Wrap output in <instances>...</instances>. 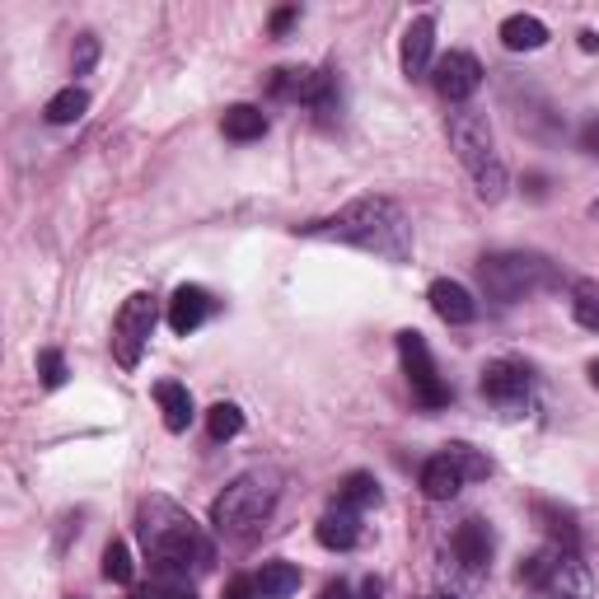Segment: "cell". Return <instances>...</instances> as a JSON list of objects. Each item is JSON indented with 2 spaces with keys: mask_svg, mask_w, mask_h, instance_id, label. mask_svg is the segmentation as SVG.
<instances>
[{
  "mask_svg": "<svg viewBox=\"0 0 599 599\" xmlns=\"http://www.w3.org/2000/svg\"><path fill=\"white\" fill-rule=\"evenodd\" d=\"M140 529V548L155 566V580H169V586H187L193 576H207L216 562L211 539L201 534V525L187 515L179 501L169 497H146L136 515Z\"/></svg>",
  "mask_w": 599,
  "mask_h": 599,
  "instance_id": "1",
  "label": "cell"
},
{
  "mask_svg": "<svg viewBox=\"0 0 599 599\" xmlns=\"http://www.w3.org/2000/svg\"><path fill=\"white\" fill-rule=\"evenodd\" d=\"M314 240H333V244H352L360 254H375L384 262H407L413 258V225L407 216L393 207L389 197H356L352 207H342L338 216L300 225Z\"/></svg>",
  "mask_w": 599,
  "mask_h": 599,
  "instance_id": "2",
  "label": "cell"
},
{
  "mask_svg": "<svg viewBox=\"0 0 599 599\" xmlns=\"http://www.w3.org/2000/svg\"><path fill=\"white\" fill-rule=\"evenodd\" d=\"M281 501V473L277 468H248L240 473L225 492L216 497L211 506V525L220 534H234V539H244V534H254L267 515L277 511Z\"/></svg>",
  "mask_w": 599,
  "mask_h": 599,
  "instance_id": "3",
  "label": "cell"
},
{
  "mask_svg": "<svg viewBox=\"0 0 599 599\" xmlns=\"http://www.w3.org/2000/svg\"><path fill=\"white\" fill-rule=\"evenodd\" d=\"M450 146L460 155V164L473 173L478 183V197L482 201H501L506 197V164L497 160V146H492V122L478 108H454L450 113Z\"/></svg>",
  "mask_w": 599,
  "mask_h": 599,
  "instance_id": "4",
  "label": "cell"
},
{
  "mask_svg": "<svg viewBox=\"0 0 599 599\" xmlns=\"http://www.w3.org/2000/svg\"><path fill=\"white\" fill-rule=\"evenodd\" d=\"M478 281L482 291L501 300V305H515V300H525L534 291L553 286V262L539 258V254H487L478 262Z\"/></svg>",
  "mask_w": 599,
  "mask_h": 599,
  "instance_id": "5",
  "label": "cell"
},
{
  "mask_svg": "<svg viewBox=\"0 0 599 599\" xmlns=\"http://www.w3.org/2000/svg\"><path fill=\"white\" fill-rule=\"evenodd\" d=\"M155 319H160V309H155L150 291L127 295V305L118 309V319H113V356H118L122 370L140 366V356H146V346L155 338Z\"/></svg>",
  "mask_w": 599,
  "mask_h": 599,
  "instance_id": "6",
  "label": "cell"
},
{
  "mask_svg": "<svg viewBox=\"0 0 599 599\" xmlns=\"http://www.w3.org/2000/svg\"><path fill=\"white\" fill-rule=\"evenodd\" d=\"M399 356H403V370H407V384H413V399L421 407H450V384L436 375V360H431V346L421 333H413V328H403L399 333Z\"/></svg>",
  "mask_w": 599,
  "mask_h": 599,
  "instance_id": "7",
  "label": "cell"
},
{
  "mask_svg": "<svg viewBox=\"0 0 599 599\" xmlns=\"http://www.w3.org/2000/svg\"><path fill=\"white\" fill-rule=\"evenodd\" d=\"M482 399L497 407L501 417H525L529 407V370L519 360H492L482 370Z\"/></svg>",
  "mask_w": 599,
  "mask_h": 599,
  "instance_id": "8",
  "label": "cell"
},
{
  "mask_svg": "<svg viewBox=\"0 0 599 599\" xmlns=\"http://www.w3.org/2000/svg\"><path fill=\"white\" fill-rule=\"evenodd\" d=\"M595 595V580H590V566L580 562L576 553H558V562L529 586V599H590Z\"/></svg>",
  "mask_w": 599,
  "mask_h": 599,
  "instance_id": "9",
  "label": "cell"
},
{
  "mask_svg": "<svg viewBox=\"0 0 599 599\" xmlns=\"http://www.w3.org/2000/svg\"><path fill=\"white\" fill-rule=\"evenodd\" d=\"M431 85L440 99H450V103H460L473 99L482 85V66H478V57H468V52H450V57H440L436 66H431Z\"/></svg>",
  "mask_w": 599,
  "mask_h": 599,
  "instance_id": "10",
  "label": "cell"
},
{
  "mask_svg": "<svg viewBox=\"0 0 599 599\" xmlns=\"http://www.w3.org/2000/svg\"><path fill=\"white\" fill-rule=\"evenodd\" d=\"M450 553H454V562H460L464 572H487V562H492V553H497L492 525L478 519V515H468L464 525L450 534Z\"/></svg>",
  "mask_w": 599,
  "mask_h": 599,
  "instance_id": "11",
  "label": "cell"
},
{
  "mask_svg": "<svg viewBox=\"0 0 599 599\" xmlns=\"http://www.w3.org/2000/svg\"><path fill=\"white\" fill-rule=\"evenodd\" d=\"M431 47H436V20L431 14H417V20L403 28V75L407 81L431 75Z\"/></svg>",
  "mask_w": 599,
  "mask_h": 599,
  "instance_id": "12",
  "label": "cell"
},
{
  "mask_svg": "<svg viewBox=\"0 0 599 599\" xmlns=\"http://www.w3.org/2000/svg\"><path fill=\"white\" fill-rule=\"evenodd\" d=\"M216 314V300L201 291V286H179L173 291V300H169V328L179 338H187V333H197L201 323H207Z\"/></svg>",
  "mask_w": 599,
  "mask_h": 599,
  "instance_id": "13",
  "label": "cell"
},
{
  "mask_svg": "<svg viewBox=\"0 0 599 599\" xmlns=\"http://www.w3.org/2000/svg\"><path fill=\"white\" fill-rule=\"evenodd\" d=\"M427 300H431V309L440 314L445 323H473L478 319V300H473L460 281H450V277H440V281H431V291H427Z\"/></svg>",
  "mask_w": 599,
  "mask_h": 599,
  "instance_id": "14",
  "label": "cell"
},
{
  "mask_svg": "<svg viewBox=\"0 0 599 599\" xmlns=\"http://www.w3.org/2000/svg\"><path fill=\"white\" fill-rule=\"evenodd\" d=\"M319 543L323 548H333V553H352V548L360 543V511L352 506H333V511H323L319 519Z\"/></svg>",
  "mask_w": 599,
  "mask_h": 599,
  "instance_id": "15",
  "label": "cell"
},
{
  "mask_svg": "<svg viewBox=\"0 0 599 599\" xmlns=\"http://www.w3.org/2000/svg\"><path fill=\"white\" fill-rule=\"evenodd\" d=\"M155 403H160L164 427H169L173 436L193 427L197 407H193V393H187V384H179V380H160V384H155Z\"/></svg>",
  "mask_w": 599,
  "mask_h": 599,
  "instance_id": "16",
  "label": "cell"
},
{
  "mask_svg": "<svg viewBox=\"0 0 599 599\" xmlns=\"http://www.w3.org/2000/svg\"><path fill=\"white\" fill-rule=\"evenodd\" d=\"M460 487H464V473L454 468V460L445 450L436 454V460L421 464V492H427L431 501H450V497H460Z\"/></svg>",
  "mask_w": 599,
  "mask_h": 599,
  "instance_id": "17",
  "label": "cell"
},
{
  "mask_svg": "<svg viewBox=\"0 0 599 599\" xmlns=\"http://www.w3.org/2000/svg\"><path fill=\"white\" fill-rule=\"evenodd\" d=\"M501 42H506L511 52H539L548 42V24L534 20V14H511V20L501 24Z\"/></svg>",
  "mask_w": 599,
  "mask_h": 599,
  "instance_id": "18",
  "label": "cell"
},
{
  "mask_svg": "<svg viewBox=\"0 0 599 599\" xmlns=\"http://www.w3.org/2000/svg\"><path fill=\"white\" fill-rule=\"evenodd\" d=\"M262 599H291L300 590V566L295 562H262V572L254 576Z\"/></svg>",
  "mask_w": 599,
  "mask_h": 599,
  "instance_id": "19",
  "label": "cell"
},
{
  "mask_svg": "<svg viewBox=\"0 0 599 599\" xmlns=\"http://www.w3.org/2000/svg\"><path fill=\"white\" fill-rule=\"evenodd\" d=\"M220 127H225L230 140H258L267 132V113H262V108H254V103H234V108H225Z\"/></svg>",
  "mask_w": 599,
  "mask_h": 599,
  "instance_id": "20",
  "label": "cell"
},
{
  "mask_svg": "<svg viewBox=\"0 0 599 599\" xmlns=\"http://www.w3.org/2000/svg\"><path fill=\"white\" fill-rule=\"evenodd\" d=\"M338 506H352V511L380 506V482H375L370 473H346L338 482Z\"/></svg>",
  "mask_w": 599,
  "mask_h": 599,
  "instance_id": "21",
  "label": "cell"
},
{
  "mask_svg": "<svg viewBox=\"0 0 599 599\" xmlns=\"http://www.w3.org/2000/svg\"><path fill=\"white\" fill-rule=\"evenodd\" d=\"M85 108H89V94L81 85H66L61 94H52L42 108V118L47 122H57V127H66V122H81L85 118Z\"/></svg>",
  "mask_w": 599,
  "mask_h": 599,
  "instance_id": "22",
  "label": "cell"
},
{
  "mask_svg": "<svg viewBox=\"0 0 599 599\" xmlns=\"http://www.w3.org/2000/svg\"><path fill=\"white\" fill-rule=\"evenodd\" d=\"M539 519H543V529H548V539H553L558 548H566V553H576V543H580V534H576V519L572 511H558V506H548V501H539Z\"/></svg>",
  "mask_w": 599,
  "mask_h": 599,
  "instance_id": "23",
  "label": "cell"
},
{
  "mask_svg": "<svg viewBox=\"0 0 599 599\" xmlns=\"http://www.w3.org/2000/svg\"><path fill=\"white\" fill-rule=\"evenodd\" d=\"M572 314H576L580 328L599 333V286H595V281H576V286H572Z\"/></svg>",
  "mask_w": 599,
  "mask_h": 599,
  "instance_id": "24",
  "label": "cell"
},
{
  "mask_svg": "<svg viewBox=\"0 0 599 599\" xmlns=\"http://www.w3.org/2000/svg\"><path fill=\"white\" fill-rule=\"evenodd\" d=\"M103 576L113 580V586H132V576H136V562H132V548L113 539L103 548Z\"/></svg>",
  "mask_w": 599,
  "mask_h": 599,
  "instance_id": "25",
  "label": "cell"
},
{
  "mask_svg": "<svg viewBox=\"0 0 599 599\" xmlns=\"http://www.w3.org/2000/svg\"><path fill=\"white\" fill-rule=\"evenodd\" d=\"M445 454L454 460V468L464 473V482H478V478H487V473H492V460H487V454H478L473 445H464V440L445 445Z\"/></svg>",
  "mask_w": 599,
  "mask_h": 599,
  "instance_id": "26",
  "label": "cell"
},
{
  "mask_svg": "<svg viewBox=\"0 0 599 599\" xmlns=\"http://www.w3.org/2000/svg\"><path fill=\"white\" fill-rule=\"evenodd\" d=\"M207 431H211V440H234V436H240L244 431L240 403H216L207 413Z\"/></svg>",
  "mask_w": 599,
  "mask_h": 599,
  "instance_id": "27",
  "label": "cell"
},
{
  "mask_svg": "<svg viewBox=\"0 0 599 599\" xmlns=\"http://www.w3.org/2000/svg\"><path fill=\"white\" fill-rule=\"evenodd\" d=\"M38 375H42V384L47 389H61V384H66V356H61V352H42L38 356Z\"/></svg>",
  "mask_w": 599,
  "mask_h": 599,
  "instance_id": "28",
  "label": "cell"
},
{
  "mask_svg": "<svg viewBox=\"0 0 599 599\" xmlns=\"http://www.w3.org/2000/svg\"><path fill=\"white\" fill-rule=\"evenodd\" d=\"M94 61H99V38L81 34V47H75V75H89Z\"/></svg>",
  "mask_w": 599,
  "mask_h": 599,
  "instance_id": "29",
  "label": "cell"
},
{
  "mask_svg": "<svg viewBox=\"0 0 599 599\" xmlns=\"http://www.w3.org/2000/svg\"><path fill=\"white\" fill-rule=\"evenodd\" d=\"M132 599H193V586H169V580H150V590H140Z\"/></svg>",
  "mask_w": 599,
  "mask_h": 599,
  "instance_id": "30",
  "label": "cell"
},
{
  "mask_svg": "<svg viewBox=\"0 0 599 599\" xmlns=\"http://www.w3.org/2000/svg\"><path fill=\"white\" fill-rule=\"evenodd\" d=\"M225 599H262V590H258V580H248V576H240V580H230V590H225Z\"/></svg>",
  "mask_w": 599,
  "mask_h": 599,
  "instance_id": "31",
  "label": "cell"
},
{
  "mask_svg": "<svg viewBox=\"0 0 599 599\" xmlns=\"http://www.w3.org/2000/svg\"><path fill=\"white\" fill-rule=\"evenodd\" d=\"M580 150H586V155H595V160H599V118H590L586 122V127H580Z\"/></svg>",
  "mask_w": 599,
  "mask_h": 599,
  "instance_id": "32",
  "label": "cell"
},
{
  "mask_svg": "<svg viewBox=\"0 0 599 599\" xmlns=\"http://www.w3.org/2000/svg\"><path fill=\"white\" fill-rule=\"evenodd\" d=\"M295 14H300L295 5H286V10H277V14H272V34H277V38H281V34H286V28L295 24Z\"/></svg>",
  "mask_w": 599,
  "mask_h": 599,
  "instance_id": "33",
  "label": "cell"
},
{
  "mask_svg": "<svg viewBox=\"0 0 599 599\" xmlns=\"http://www.w3.org/2000/svg\"><path fill=\"white\" fill-rule=\"evenodd\" d=\"M319 599H356V595H352V586H346V580H328V586L319 590Z\"/></svg>",
  "mask_w": 599,
  "mask_h": 599,
  "instance_id": "34",
  "label": "cell"
},
{
  "mask_svg": "<svg viewBox=\"0 0 599 599\" xmlns=\"http://www.w3.org/2000/svg\"><path fill=\"white\" fill-rule=\"evenodd\" d=\"M356 599H384V580H375V576H370L366 586H360V595H356Z\"/></svg>",
  "mask_w": 599,
  "mask_h": 599,
  "instance_id": "35",
  "label": "cell"
},
{
  "mask_svg": "<svg viewBox=\"0 0 599 599\" xmlns=\"http://www.w3.org/2000/svg\"><path fill=\"white\" fill-rule=\"evenodd\" d=\"M580 52H599V34H595V28H580Z\"/></svg>",
  "mask_w": 599,
  "mask_h": 599,
  "instance_id": "36",
  "label": "cell"
},
{
  "mask_svg": "<svg viewBox=\"0 0 599 599\" xmlns=\"http://www.w3.org/2000/svg\"><path fill=\"white\" fill-rule=\"evenodd\" d=\"M586 375H590V384L599 389V360H590V370H586Z\"/></svg>",
  "mask_w": 599,
  "mask_h": 599,
  "instance_id": "37",
  "label": "cell"
},
{
  "mask_svg": "<svg viewBox=\"0 0 599 599\" xmlns=\"http://www.w3.org/2000/svg\"><path fill=\"white\" fill-rule=\"evenodd\" d=\"M590 216H595V220H599V201H595V207H590Z\"/></svg>",
  "mask_w": 599,
  "mask_h": 599,
  "instance_id": "38",
  "label": "cell"
},
{
  "mask_svg": "<svg viewBox=\"0 0 599 599\" xmlns=\"http://www.w3.org/2000/svg\"><path fill=\"white\" fill-rule=\"evenodd\" d=\"M427 599H450V595H427Z\"/></svg>",
  "mask_w": 599,
  "mask_h": 599,
  "instance_id": "39",
  "label": "cell"
},
{
  "mask_svg": "<svg viewBox=\"0 0 599 599\" xmlns=\"http://www.w3.org/2000/svg\"><path fill=\"white\" fill-rule=\"evenodd\" d=\"M71 599H81V595H71Z\"/></svg>",
  "mask_w": 599,
  "mask_h": 599,
  "instance_id": "40",
  "label": "cell"
}]
</instances>
